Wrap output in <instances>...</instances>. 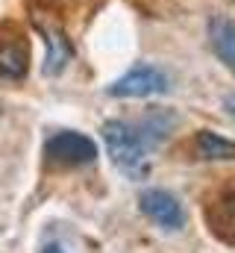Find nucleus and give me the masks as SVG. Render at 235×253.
Masks as SVG:
<instances>
[{"label":"nucleus","instance_id":"1","mask_svg":"<svg viewBox=\"0 0 235 253\" xmlns=\"http://www.w3.org/2000/svg\"><path fill=\"white\" fill-rule=\"evenodd\" d=\"M176 126V115L165 109H150L141 121H106L103 124V141L120 171L129 177H138L147 171L150 153L165 141V135Z\"/></svg>","mask_w":235,"mask_h":253},{"label":"nucleus","instance_id":"2","mask_svg":"<svg viewBox=\"0 0 235 253\" xmlns=\"http://www.w3.org/2000/svg\"><path fill=\"white\" fill-rule=\"evenodd\" d=\"M94 159H97V144L77 129L53 132L44 141L47 168H82V165H91Z\"/></svg>","mask_w":235,"mask_h":253},{"label":"nucleus","instance_id":"3","mask_svg":"<svg viewBox=\"0 0 235 253\" xmlns=\"http://www.w3.org/2000/svg\"><path fill=\"white\" fill-rule=\"evenodd\" d=\"M30 39L21 24L0 21V80L3 83H21L30 74Z\"/></svg>","mask_w":235,"mask_h":253},{"label":"nucleus","instance_id":"4","mask_svg":"<svg viewBox=\"0 0 235 253\" xmlns=\"http://www.w3.org/2000/svg\"><path fill=\"white\" fill-rule=\"evenodd\" d=\"M168 88H171V80H168V74L162 68H156V65H135L120 80H115L106 91L112 97H153V94H165Z\"/></svg>","mask_w":235,"mask_h":253},{"label":"nucleus","instance_id":"5","mask_svg":"<svg viewBox=\"0 0 235 253\" xmlns=\"http://www.w3.org/2000/svg\"><path fill=\"white\" fill-rule=\"evenodd\" d=\"M138 206H141V212H144L159 230L176 233V230L185 227V209H182V203L176 200L171 191L144 189L141 194H138Z\"/></svg>","mask_w":235,"mask_h":253},{"label":"nucleus","instance_id":"6","mask_svg":"<svg viewBox=\"0 0 235 253\" xmlns=\"http://www.w3.org/2000/svg\"><path fill=\"white\" fill-rule=\"evenodd\" d=\"M206 224H209V233H215L224 245L235 248V186L215 191L209 200H206Z\"/></svg>","mask_w":235,"mask_h":253},{"label":"nucleus","instance_id":"7","mask_svg":"<svg viewBox=\"0 0 235 253\" xmlns=\"http://www.w3.org/2000/svg\"><path fill=\"white\" fill-rule=\"evenodd\" d=\"M209 42H212L215 56L235 74V21L224 18V15L212 18L209 21Z\"/></svg>","mask_w":235,"mask_h":253},{"label":"nucleus","instance_id":"8","mask_svg":"<svg viewBox=\"0 0 235 253\" xmlns=\"http://www.w3.org/2000/svg\"><path fill=\"white\" fill-rule=\"evenodd\" d=\"M194 153H197L200 159H215V162L235 159V141L224 138L221 132L200 129V132H197V138H194Z\"/></svg>","mask_w":235,"mask_h":253},{"label":"nucleus","instance_id":"9","mask_svg":"<svg viewBox=\"0 0 235 253\" xmlns=\"http://www.w3.org/2000/svg\"><path fill=\"white\" fill-rule=\"evenodd\" d=\"M41 253H65V251H62V245H56V242H47L41 248Z\"/></svg>","mask_w":235,"mask_h":253},{"label":"nucleus","instance_id":"10","mask_svg":"<svg viewBox=\"0 0 235 253\" xmlns=\"http://www.w3.org/2000/svg\"><path fill=\"white\" fill-rule=\"evenodd\" d=\"M224 106H227V112L235 118V94H227V100H224Z\"/></svg>","mask_w":235,"mask_h":253}]
</instances>
